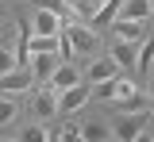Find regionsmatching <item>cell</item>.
Returning <instances> with one entry per match:
<instances>
[{
  "label": "cell",
  "mask_w": 154,
  "mask_h": 142,
  "mask_svg": "<svg viewBox=\"0 0 154 142\" xmlns=\"http://www.w3.org/2000/svg\"><path fill=\"white\" fill-rule=\"evenodd\" d=\"M31 108H35V119L38 123H50L58 115V88L50 81L46 84H38V92H35V100H31Z\"/></svg>",
  "instance_id": "3"
},
{
  "label": "cell",
  "mask_w": 154,
  "mask_h": 142,
  "mask_svg": "<svg viewBox=\"0 0 154 142\" xmlns=\"http://www.w3.org/2000/svg\"><path fill=\"white\" fill-rule=\"evenodd\" d=\"M31 84H35L31 69H12V73L0 77V92H4V96H16V92H27Z\"/></svg>",
  "instance_id": "5"
},
{
  "label": "cell",
  "mask_w": 154,
  "mask_h": 142,
  "mask_svg": "<svg viewBox=\"0 0 154 142\" xmlns=\"http://www.w3.org/2000/svg\"><path fill=\"white\" fill-rule=\"evenodd\" d=\"M62 31H66V39H69V46H73V58H77V54H93L96 42H100L89 23H66Z\"/></svg>",
  "instance_id": "2"
},
{
  "label": "cell",
  "mask_w": 154,
  "mask_h": 142,
  "mask_svg": "<svg viewBox=\"0 0 154 142\" xmlns=\"http://www.w3.org/2000/svg\"><path fill=\"white\" fill-rule=\"evenodd\" d=\"M19 115V104L12 100V96H0V127H4V123H12Z\"/></svg>",
  "instance_id": "16"
},
{
  "label": "cell",
  "mask_w": 154,
  "mask_h": 142,
  "mask_svg": "<svg viewBox=\"0 0 154 142\" xmlns=\"http://www.w3.org/2000/svg\"><path fill=\"white\" fill-rule=\"evenodd\" d=\"M77 81H81V73H77V65H73V61H58L54 77H50V84H54L58 92H62V88H73Z\"/></svg>",
  "instance_id": "11"
},
{
  "label": "cell",
  "mask_w": 154,
  "mask_h": 142,
  "mask_svg": "<svg viewBox=\"0 0 154 142\" xmlns=\"http://www.w3.org/2000/svg\"><path fill=\"white\" fill-rule=\"evenodd\" d=\"M135 142H154V135H146V131H143V135H139Z\"/></svg>",
  "instance_id": "23"
},
{
  "label": "cell",
  "mask_w": 154,
  "mask_h": 142,
  "mask_svg": "<svg viewBox=\"0 0 154 142\" xmlns=\"http://www.w3.org/2000/svg\"><path fill=\"white\" fill-rule=\"evenodd\" d=\"M146 69H150V73H154V54H150V61H146Z\"/></svg>",
  "instance_id": "25"
},
{
  "label": "cell",
  "mask_w": 154,
  "mask_h": 142,
  "mask_svg": "<svg viewBox=\"0 0 154 142\" xmlns=\"http://www.w3.org/2000/svg\"><path fill=\"white\" fill-rule=\"evenodd\" d=\"M62 27H66V23L58 19L54 12H46V8H38V12H35V23H31L35 35H62Z\"/></svg>",
  "instance_id": "9"
},
{
  "label": "cell",
  "mask_w": 154,
  "mask_h": 142,
  "mask_svg": "<svg viewBox=\"0 0 154 142\" xmlns=\"http://www.w3.org/2000/svg\"><path fill=\"white\" fill-rule=\"evenodd\" d=\"M19 142H46V123H31V127L19 135Z\"/></svg>",
  "instance_id": "17"
},
{
  "label": "cell",
  "mask_w": 154,
  "mask_h": 142,
  "mask_svg": "<svg viewBox=\"0 0 154 142\" xmlns=\"http://www.w3.org/2000/svg\"><path fill=\"white\" fill-rule=\"evenodd\" d=\"M154 16V0H123V8H119V19H139L146 23Z\"/></svg>",
  "instance_id": "8"
},
{
  "label": "cell",
  "mask_w": 154,
  "mask_h": 142,
  "mask_svg": "<svg viewBox=\"0 0 154 142\" xmlns=\"http://www.w3.org/2000/svg\"><path fill=\"white\" fill-rule=\"evenodd\" d=\"M58 61H62L58 54H31V65H27V69H31V77H35L38 84H46L50 77H54Z\"/></svg>",
  "instance_id": "6"
},
{
  "label": "cell",
  "mask_w": 154,
  "mask_h": 142,
  "mask_svg": "<svg viewBox=\"0 0 154 142\" xmlns=\"http://www.w3.org/2000/svg\"><path fill=\"white\" fill-rule=\"evenodd\" d=\"M150 54H154V39H146L143 46H139V65H146V61H150Z\"/></svg>",
  "instance_id": "21"
},
{
  "label": "cell",
  "mask_w": 154,
  "mask_h": 142,
  "mask_svg": "<svg viewBox=\"0 0 154 142\" xmlns=\"http://www.w3.org/2000/svg\"><path fill=\"white\" fill-rule=\"evenodd\" d=\"M100 8H104V0H73V12H77V19H81V23H89Z\"/></svg>",
  "instance_id": "15"
},
{
  "label": "cell",
  "mask_w": 154,
  "mask_h": 142,
  "mask_svg": "<svg viewBox=\"0 0 154 142\" xmlns=\"http://www.w3.org/2000/svg\"><path fill=\"white\" fill-rule=\"evenodd\" d=\"M77 135H81V142H108V127L100 119H81Z\"/></svg>",
  "instance_id": "13"
},
{
  "label": "cell",
  "mask_w": 154,
  "mask_h": 142,
  "mask_svg": "<svg viewBox=\"0 0 154 142\" xmlns=\"http://www.w3.org/2000/svg\"><path fill=\"white\" fill-rule=\"evenodd\" d=\"M146 96L154 100V73H150V84H146Z\"/></svg>",
  "instance_id": "24"
},
{
  "label": "cell",
  "mask_w": 154,
  "mask_h": 142,
  "mask_svg": "<svg viewBox=\"0 0 154 142\" xmlns=\"http://www.w3.org/2000/svg\"><path fill=\"white\" fill-rule=\"evenodd\" d=\"M146 127H150V111H119L112 123V135L119 142H135Z\"/></svg>",
  "instance_id": "1"
},
{
  "label": "cell",
  "mask_w": 154,
  "mask_h": 142,
  "mask_svg": "<svg viewBox=\"0 0 154 142\" xmlns=\"http://www.w3.org/2000/svg\"><path fill=\"white\" fill-rule=\"evenodd\" d=\"M112 31H116V42H143L146 39V23H139V19H112Z\"/></svg>",
  "instance_id": "7"
},
{
  "label": "cell",
  "mask_w": 154,
  "mask_h": 142,
  "mask_svg": "<svg viewBox=\"0 0 154 142\" xmlns=\"http://www.w3.org/2000/svg\"><path fill=\"white\" fill-rule=\"evenodd\" d=\"M38 8H46V12H54L62 23H81L73 12V4H66V0H38Z\"/></svg>",
  "instance_id": "14"
},
{
  "label": "cell",
  "mask_w": 154,
  "mask_h": 142,
  "mask_svg": "<svg viewBox=\"0 0 154 142\" xmlns=\"http://www.w3.org/2000/svg\"><path fill=\"white\" fill-rule=\"evenodd\" d=\"M112 77H119V65H116L112 58H96L93 65H89V81L100 84V81H112Z\"/></svg>",
  "instance_id": "12"
},
{
  "label": "cell",
  "mask_w": 154,
  "mask_h": 142,
  "mask_svg": "<svg viewBox=\"0 0 154 142\" xmlns=\"http://www.w3.org/2000/svg\"><path fill=\"white\" fill-rule=\"evenodd\" d=\"M12 69H19V65H16V50H0V77L12 73Z\"/></svg>",
  "instance_id": "19"
},
{
  "label": "cell",
  "mask_w": 154,
  "mask_h": 142,
  "mask_svg": "<svg viewBox=\"0 0 154 142\" xmlns=\"http://www.w3.org/2000/svg\"><path fill=\"white\" fill-rule=\"evenodd\" d=\"M89 100H93V96H89V84L77 81L73 88H62V92H58V111H62V115H77Z\"/></svg>",
  "instance_id": "4"
},
{
  "label": "cell",
  "mask_w": 154,
  "mask_h": 142,
  "mask_svg": "<svg viewBox=\"0 0 154 142\" xmlns=\"http://www.w3.org/2000/svg\"><path fill=\"white\" fill-rule=\"evenodd\" d=\"M112 61L119 65V69L139 65V42H116V46H112Z\"/></svg>",
  "instance_id": "10"
},
{
  "label": "cell",
  "mask_w": 154,
  "mask_h": 142,
  "mask_svg": "<svg viewBox=\"0 0 154 142\" xmlns=\"http://www.w3.org/2000/svg\"><path fill=\"white\" fill-rule=\"evenodd\" d=\"M58 142H81V135H77V131H62V138Z\"/></svg>",
  "instance_id": "22"
},
{
  "label": "cell",
  "mask_w": 154,
  "mask_h": 142,
  "mask_svg": "<svg viewBox=\"0 0 154 142\" xmlns=\"http://www.w3.org/2000/svg\"><path fill=\"white\" fill-rule=\"evenodd\" d=\"M135 92H139V88H135L131 81H119V77H116V92H112V100H116V104L127 100V96H135Z\"/></svg>",
  "instance_id": "18"
},
{
  "label": "cell",
  "mask_w": 154,
  "mask_h": 142,
  "mask_svg": "<svg viewBox=\"0 0 154 142\" xmlns=\"http://www.w3.org/2000/svg\"><path fill=\"white\" fill-rule=\"evenodd\" d=\"M119 111H146V104L139 100V92H135V96H127V100H119Z\"/></svg>",
  "instance_id": "20"
}]
</instances>
